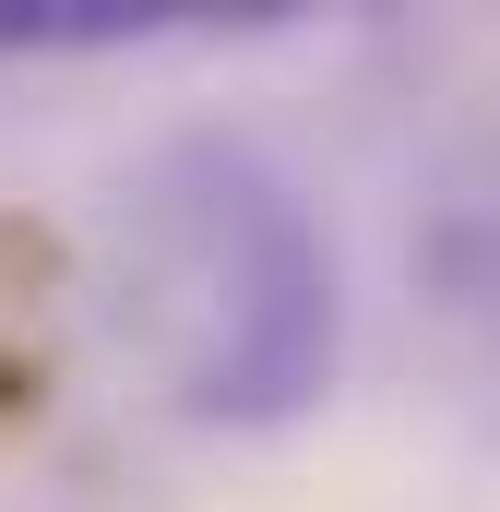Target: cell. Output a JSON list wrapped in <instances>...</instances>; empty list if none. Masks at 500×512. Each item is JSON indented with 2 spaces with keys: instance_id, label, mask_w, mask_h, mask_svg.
Returning a JSON list of instances; mask_svg holds the SVG:
<instances>
[{
  "instance_id": "cell-1",
  "label": "cell",
  "mask_w": 500,
  "mask_h": 512,
  "mask_svg": "<svg viewBox=\"0 0 500 512\" xmlns=\"http://www.w3.org/2000/svg\"><path fill=\"white\" fill-rule=\"evenodd\" d=\"M108 298L191 429H286L334 393L346 298L310 191L250 143H167L143 155L108 227Z\"/></svg>"
}]
</instances>
